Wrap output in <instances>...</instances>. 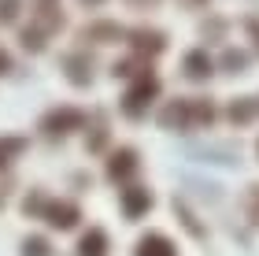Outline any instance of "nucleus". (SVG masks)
I'll return each instance as SVG.
<instances>
[{"label": "nucleus", "instance_id": "f257e3e1", "mask_svg": "<svg viewBox=\"0 0 259 256\" xmlns=\"http://www.w3.org/2000/svg\"><path fill=\"white\" fill-rule=\"evenodd\" d=\"M185 75L193 78V82H204V78L211 75V60H207V52H189L185 56Z\"/></svg>", "mask_w": 259, "mask_h": 256}, {"label": "nucleus", "instance_id": "f03ea898", "mask_svg": "<svg viewBox=\"0 0 259 256\" xmlns=\"http://www.w3.org/2000/svg\"><path fill=\"white\" fill-rule=\"evenodd\" d=\"M137 256H174V249H170V241H167V238L152 234V238L141 241V252H137Z\"/></svg>", "mask_w": 259, "mask_h": 256}, {"label": "nucleus", "instance_id": "7ed1b4c3", "mask_svg": "<svg viewBox=\"0 0 259 256\" xmlns=\"http://www.w3.org/2000/svg\"><path fill=\"white\" fill-rule=\"evenodd\" d=\"M252 112H255V108H252V100H248V97H241V100H233V104H230V119H233V123H248V119H252Z\"/></svg>", "mask_w": 259, "mask_h": 256}, {"label": "nucleus", "instance_id": "20e7f679", "mask_svg": "<svg viewBox=\"0 0 259 256\" xmlns=\"http://www.w3.org/2000/svg\"><path fill=\"white\" fill-rule=\"evenodd\" d=\"M244 63H248V56H244V52H226V56H222V67H226V71H241V67Z\"/></svg>", "mask_w": 259, "mask_h": 256}, {"label": "nucleus", "instance_id": "39448f33", "mask_svg": "<svg viewBox=\"0 0 259 256\" xmlns=\"http://www.w3.org/2000/svg\"><path fill=\"white\" fill-rule=\"evenodd\" d=\"M145 204H148V193H130V197H126V208H130V215H137Z\"/></svg>", "mask_w": 259, "mask_h": 256}, {"label": "nucleus", "instance_id": "423d86ee", "mask_svg": "<svg viewBox=\"0 0 259 256\" xmlns=\"http://www.w3.org/2000/svg\"><path fill=\"white\" fill-rule=\"evenodd\" d=\"M248 208H252V215H255V223H259V186H252V193H248Z\"/></svg>", "mask_w": 259, "mask_h": 256}, {"label": "nucleus", "instance_id": "0eeeda50", "mask_svg": "<svg viewBox=\"0 0 259 256\" xmlns=\"http://www.w3.org/2000/svg\"><path fill=\"white\" fill-rule=\"evenodd\" d=\"M248 30L255 33V41H259V22H248Z\"/></svg>", "mask_w": 259, "mask_h": 256}]
</instances>
